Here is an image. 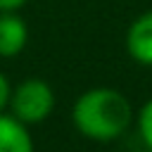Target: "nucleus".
<instances>
[{"mask_svg":"<svg viewBox=\"0 0 152 152\" xmlns=\"http://www.w3.org/2000/svg\"><path fill=\"white\" fill-rule=\"evenodd\" d=\"M76 131L90 140L109 142L119 138L133 121V109L126 95L114 88H90L78 95L71 109Z\"/></svg>","mask_w":152,"mask_h":152,"instance_id":"1","label":"nucleus"},{"mask_svg":"<svg viewBox=\"0 0 152 152\" xmlns=\"http://www.w3.org/2000/svg\"><path fill=\"white\" fill-rule=\"evenodd\" d=\"M7 107L26 126L28 124H40L55 109V93H52V88L45 81H40V78H26L17 88H12Z\"/></svg>","mask_w":152,"mask_h":152,"instance_id":"2","label":"nucleus"},{"mask_svg":"<svg viewBox=\"0 0 152 152\" xmlns=\"http://www.w3.org/2000/svg\"><path fill=\"white\" fill-rule=\"evenodd\" d=\"M126 52L133 62L152 66V10L133 19L126 31Z\"/></svg>","mask_w":152,"mask_h":152,"instance_id":"3","label":"nucleus"},{"mask_svg":"<svg viewBox=\"0 0 152 152\" xmlns=\"http://www.w3.org/2000/svg\"><path fill=\"white\" fill-rule=\"evenodd\" d=\"M28 40L24 19L14 12H0V57H17Z\"/></svg>","mask_w":152,"mask_h":152,"instance_id":"4","label":"nucleus"},{"mask_svg":"<svg viewBox=\"0 0 152 152\" xmlns=\"http://www.w3.org/2000/svg\"><path fill=\"white\" fill-rule=\"evenodd\" d=\"M0 152H33V138L14 114L0 112Z\"/></svg>","mask_w":152,"mask_h":152,"instance_id":"5","label":"nucleus"},{"mask_svg":"<svg viewBox=\"0 0 152 152\" xmlns=\"http://www.w3.org/2000/svg\"><path fill=\"white\" fill-rule=\"evenodd\" d=\"M138 131H140V138L145 140V145L152 150V100H147L142 104V109L138 112Z\"/></svg>","mask_w":152,"mask_h":152,"instance_id":"6","label":"nucleus"},{"mask_svg":"<svg viewBox=\"0 0 152 152\" xmlns=\"http://www.w3.org/2000/svg\"><path fill=\"white\" fill-rule=\"evenodd\" d=\"M10 95H12V86H10L7 76L0 71V112L10 104Z\"/></svg>","mask_w":152,"mask_h":152,"instance_id":"7","label":"nucleus"},{"mask_svg":"<svg viewBox=\"0 0 152 152\" xmlns=\"http://www.w3.org/2000/svg\"><path fill=\"white\" fill-rule=\"evenodd\" d=\"M26 0H0V12H17Z\"/></svg>","mask_w":152,"mask_h":152,"instance_id":"8","label":"nucleus"}]
</instances>
